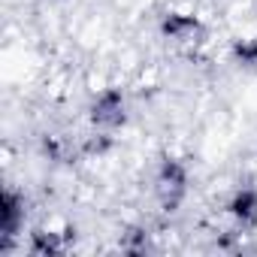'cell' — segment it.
I'll use <instances>...</instances> for the list:
<instances>
[{
	"label": "cell",
	"instance_id": "cell-3",
	"mask_svg": "<svg viewBox=\"0 0 257 257\" xmlns=\"http://www.w3.org/2000/svg\"><path fill=\"white\" fill-rule=\"evenodd\" d=\"M161 34H164V40H170L179 49H197L206 40V28L194 16H179V13H170L161 22Z\"/></svg>",
	"mask_w": 257,
	"mask_h": 257
},
{
	"label": "cell",
	"instance_id": "cell-2",
	"mask_svg": "<svg viewBox=\"0 0 257 257\" xmlns=\"http://www.w3.org/2000/svg\"><path fill=\"white\" fill-rule=\"evenodd\" d=\"M88 118H91V127H94L97 134H112V131H118V127L124 124V118H127L121 91H103V94L91 103Z\"/></svg>",
	"mask_w": 257,
	"mask_h": 257
},
{
	"label": "cell",
	"instance_id": "cell-1",
	"mask_svg": "<svg viewBox=\"0 0 257 257\" xmlns=\"http://www.w3.org/2000/svg\"><path fill=\"white\" fill-rule=\"evenodd\" d=\"M185 191H188L185 167L176 164V161H164L161 170H158V176H155V197H158V203H161L167 212H173V209L182 203Z\"/></svg>",
	"mask_w": 257,
	"mask_h": 257
},
{
	"label": "cell",
	"instance_id": "cell-5",
	"mask_svg": "<svg viewBox=\"0 0 257 257\" xmlns=\"http://www.w3.org/2000/svg\"><path fill=\"white\" fill-rule=\"evenodd\" d=\"M22 221H25V197H19L13 188H7V194H4V248H10Z\"/></svg>",
	"mask_w": 257,
	"mask_h": 257
},
{
	"label": "cell",
	"instance_id": "cell-4",
	"mask_svg": "<svg viewBox=\"0 0 257 257\" xmlns=\"http://www.w3.org/2000/svg\"><path fill=\"white\" fill-rule=\"evenodd\" d=\"M227 215L236 230H254L257 227V191L254 188L236 191L227 203Z\"/></svg>",
	"mask_w": 257,
	"mask_h": 257
}]
</instances>
